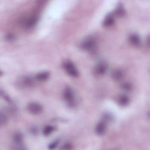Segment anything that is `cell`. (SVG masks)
I'll list each match as a JSON object with an SVG mask.
<instances>
[{
	"instance_id": "6da1fadb",
	"label": "cell",
	"mask_w": 150,
	"mask_h": 150,
	"mask_svg": "<svg viewBox=\"0 0 150 150\" xmlns=\"http://www.w3.org/2000/svg\"><path fill=\"white\" fill-rule=\"evenodd\" d=\"M63 67L65 71L67 72V73L69 76L73 77H76L79 76V72L77 69H76L73 63L71 62V61L70 60L65 61L63 64Z\"/></svg>"
},
{
	"instance_id": "7a4b0ae2",
	"label": "cell",
	"mask_w": 150,
	"mask_h": 150,
	"mask_svg": "<svg viewBox=\"0 0 150 150\" xmlns=\"http://www.w3.org/2000/svg\"><path fill=\"white\" fill-rule=\"evenodd\" d=\"M63 97L66 101L70 105H73L74 103V94L72 89L66 87L63 91Z\"/></svg>"
},
{
	"instance_id": "3957f363",
	"label": "cell",
	"mask_w": 150,
	"mask_h": 150,
	"mask_svg": "<svg viewBox=\"0 0 150 150\" xmlns=\"http://www.w3.org/2000/svg\"><path fill=\"white\" fill-rule=\"evenodd\" d=\"M27 110L33 114H39L43 111L42 106L38 103H30L27 106Z\"/></svg>"
},
{
	"instance_id": "277c9868",
	"label": "cell",
	"mask_w": 150,
	"mask_h": 150,
	"mask_svg": "<svg viewBox=\"0 0 150 150\" xmlns=\"http://www.w3.org/2000/svg\"><path fill=\"white\" fill-rule=\"evenodd\" d=\"M96 40L92 38H88L86 39L81 44V47L84 50L91 51L94 50L96 47Z\"/></svg>"
},
{
	"instance_id": "5b68a950",
	"label": "cell",
	"mask_w": 150,
	"mask_h": 150,
	"mask_svg": "<svg viewBox=\"0 0 150 150\" xmlns=\"http://www.w3.org/2000/svg\"><path fill=\"white\" fill-rule=\"evenodd\" d=\"M108 69V66L105 63H100L95 68V73L97 75L104 74Z\"/></svg>"
},
{
	"instance_id": "8992f818",
	"label": "cell",
	"mask_w": 150,
	"mask_h": 150,
	"mask_svg": "<svg viewBox=\"0 0 150 150\" xmlns=\"http://www.w3.org/2000/svg\"><path fill=\"white\" fill-rule=\"evenodd\" d=\"M106 130V123L105 121H103L97 124L96 127V132L100 135H103Z\"/></svg>"
},
{
	"instance_id": "52a82bcc",
	"label": "cell",
	"mask_w": 150,
	"mask_h": 150,
	"mask_svg": "<svg viewBox=\"0 0 150 150\" xmlns=\"http://www.w3.org/2000/svg\"><path fill=\"white\" fill-rule=\"evenodd\" d=\"M114 22L115 19L114 16L111 14H108L104 18L103 23L105 27H110L114 23Z\"/></svg>"
},
{
	"instance_id": "ba28073f",
	"label": "cell",
	"mask_w": 150,
	"mask_h": 150,
	"mask_svg": "<svg viewBox=\"0 0 150 150\" xmlns=\"http://www.w3.org/2000/svg\"><path fill=\"white\" fill-rule=\"evenodd\" d=\"M129 41L134 46H138L141 43L140 38L136 33H132L129 36Z\"/></svg>"
},
{
	"instance_id": "9c48e42d",
	"label": "cell",
	"mask_w": 150,
	"mask_h": 150,
	"mask_svg": "<svg viewBox=\"0 0 150 150\" xmlns=\"http://www.w3.org/2000/svg\"><path fill=\"white\" fill-rule=\"evenodd\" d=\"M111 76L114 80L120 81V80H122V79L123 78L124 74H123V72L121 70L116 69V70H114L112 72Z\"/></svg>"
},
{
	"instance_id": "30bf717a",
	"label": "cell",
	"mask_w": 150,
	"mask_h": 150,
	"mask_svg": "<svg viewBox=\"0 0 150 150\" xmlns=\"http://www.w3.org/2000/svg\"><path fill=\"white\" fill-rule=\"evenodd\" d=\"M117 102L121 106H126L129 103V98L125 95H121L118 97Z\"/></svg>"
},
{
	"instance_id": "8fae6325",
	"label": "cell",
	"mask_w": 150,
	"mask_h": 150,
	"mask_svg": "<svg viewBox=\"0 0 150 150\" xmlns=\"http://www.w3.org/2000/svg\"><path fill=\"white\" fill-rule=\"evenodd\" d=\"M50 74L48 71H42L36 74L35 79L38 81H45L49 77Z\"/></svg>"
},
{
	"instance_id": "7c38bea8",
	"label": "cell",
	"mask_w": 150,
	"mask_h": 150,
	"mask_svg": "<svg viewBox=\"0 0 150 150\" xmlns=\"http://www.w3.org/2000/svg\"><path fill=\"white\" fill-rule=\"evenodd\" d=\"M54 130H55V127L54 126L51 125H46L44 127L43 129V134L44 135L47 136L50 134H52L53 132H54Z\"/></svg>"
},
{
	"instance_id": "4fadbf2b",
	"label": "cell",
	"mask_w": 150,
	"mask_h": 150,
	"mask_svg": "<svg viewBox=\"0 0 150 150\" xmlns=\"http://www.w3.org/2000/svg\"><path fill=\"white\" fill-rule=\"evenodd\" d=\"M37 22V18L35 16H32L29 18V19L26 22V26L28 28H32L34 27L35 25L36 24Z\"/></svg>"
},
{
	"instance_id": "5bb4252c",
	"label": "cell",
	"mask_w": 150,
	"mask_h": 150,
	"mask_svg": "<svg viewBox=\"0 0 150 150\" xmlns=\"http://www.w3.org/2000/svg\"><path fill=\"white\" fill-rule=\"evenodd\" d=\"M13 141L15 144L18 145H20L23 141V137L21 134L20 133H16L13 135Z\"/></svg>"
},
{
	"instance_id": "9a60e30c",
	"label": "cell",
	"mask_w": 150,
	"mask_h": 150,
	"mask_svg": "<svg viewBox=\"0 0 150 150\" xmlns=\"http://www.w3.org/2000/svg\"><path fill=\"white\" fill-rule=\"evenodd\" d=\"M115 13L118 16H122L125 14V10L122 5H118L115 11Z\"/></svg>"
},
{
	"instance_id": "2e32d148",
	"label": "cell",
	"mask_w": 150,
	"mask_h": 150,
	"mask_svg": "<svg viewBox=\"0 0 150 150\" xmlns=\"http://www.w3.org/2000/svg\"><path fill=\"white\" fill-rule=\"evenodd\" d=\"M7 121V117L5 115V114H3V112H2L1 113V125H3L4 124H5L6 123Z\"/></svg>"
},
{
	"instance_id": "e0dca14e",
	"label": "cell",
	"mask_w": 150,
	"mask_h": 150,
	"mask_svg": "<svg viewBox=\"0 0 150 150\" xmlns=\"http://www.w3.org/2000/svg\"><path fill=\"white\" fill-rule=\"evenodd\" d=\"M15 36L12 33H8L6 35V37H5V39L8 42H12V41H13L15 40Z\"/></svg>"
},
{
	"instance_id": "ac0fdd59",
	"label": "cell",
	"mask_w": 150,
	"mask_h": 150,
	"mask_svg": "<svg viewBox=\"0 0 150 150\" xmlns=\"http://www.w3.org/2000/svg\"><path fill=\"white\" fill-rule=\"evenodd\" d=\"M58 143H59V141H53V142H52L50 144H49L48 148H49V149H54V148L57 146V145Z\"/></svg>"
},
{
	"instance_id": "d6986e66",
	"label": "cell",
	"mask_w": 150,
	"mask_h": 150,
	"mask_svg": "<svg viewBox=\"0 0 150 150\" xmlns=\"http://www.w3.org/2000/svg\"><path fill=\"white\" fill-rule=\"evenodd\" d=\"M61 149H71V145L69 144H65L63 145V146L62 148H60Z\"/></svg>"
}]
</instances>
